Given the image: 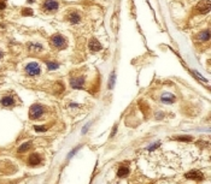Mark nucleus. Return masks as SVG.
Here are the masks:
<instances>
[{
    "mask_svg": "<svg viewBox=\"0 0 211 184\" xmlns=\"http://www.w3.org/2000/svg\"><path fill=\"white\" fill-rule=\"evenodd\" d=\"M44 114V107L41 105H33L29 109V118L31 120L40 119Z\"/></svg>",
    "mask_w": 211,
    "mask_h": 184,
    "instance_id": "nucleus-1",
    "label": "nucleus"
},
{
    "mask_svg": "<svg viewBox=\"0 0 211 184\" xmlns=\"http://www.w3.org/2000/svg\"><path fill=\"white\" fill-rule=\"evenodd\" d=\"M51 43L56 48H65L66 46V39L60 34H55L51 38Z\"/></svg>",
    "mask_w": 211,
    "mask_h": 184,
    "instance_id": "nucleus-2",
    "label": "nucleus"
},
{
    "mask_svg": "<svg viewBox=\"0 0 211 184\" xmlns=\"http://www.w3.org/2000/svg\"><path fill=\"white\" fill-rule=\"evenodd\" d=\"M58 7H59L58 0H45L42 5L45 12H55L58 10Z\"/></svg>",
    "mask_w": 211,
    "mask_h": 184,
    "instance_id": "nucleus-3",
    "label": "nucleus"
},
{
    "mask_svg": "<svg viewBox=\"0 0 211 184\" xmlns=\"http://www.w3.org/2000/svg\"><path fill=\"white\" fill-rule=\"evenodd\" d=\"M25 72L29 76H38L41 72V67L38 63H29L28 65H25Z\"/></svg>",
    "mask_w": 211,
    "mask_h": 184,
    "instance_id": "nucleus-4",
    "label": "nucleus"
},
{
    "mask_svg": "<svg viewBox=\"0 0 211 184\" xmlns=\"http://www.w3.org/2000/svg\"><path fill=\"white\" fill-rule=\"evenodd\" d=\"M196 10L199 13H207L210 11V0H200L196 7Z\"/></svg>",
    "mask_w": 211,
    "mask_h": 184,
    "instance_id": "nucleus-5",
    "label": "nucleus"
},
{
    "mask_svg": "<svg viewBox=\"0 0 211 184\" xmlns=\"http://www.w3.org/2000/svg\"><path fill=\"white\" fill-rule=\"evenodd\" d=\"M186 178L188 179H193V180H197V182H200L204 179V176L200 171H191L186 175Z\"/></svg>",
    "mask_w": 211,
    "mask_h": 184,
    "instance_id": "nucleus-6",
    "label": "nucleus"
},
{
    "mask_svg": "<svg viewBox=\"0 0 211 184\" xmlns=\"http://www.w3.org/2000/svg\"><path fill=\"white\" fill-rule=\"evenodd\" d=\"M84 84V78L83 77H75V78H71L70 81V85H71L74 89H81Z\"/></svg>",
    "mask_w": 211,
    "mask_h": 184,
    "instance_id": "nucleus-7",
    "label": "nucleus"
},
{
    "mask_svg": "<svg viewBox=\"0 0 211 184\" xmlns=\"http://www.w3.org/2000/svg\"><path fill=\"white\" fill-rule=\"evenodd\" d=\"M88 47H89V49H91L92 52H99V51H101V48H103L101 43H100L97 39H92V40L89 41V43H88Z\"/></svg>",
    "mask_w": 211,
    "mask_h": 184,
    "instance_id": "nucleus-8",
    "label": "nucleus"
},
{
    "mask_svg": "<svg viewBox=\"0 0 211 184\" xmlns=\"http://www.w3.org/2000/svg\"><path fill=\"white\" fill-rule=\"evenodd\" d=\"M175 100H176V96L170 93H164L161 96V101L164 104H172V102H175Z\"/></svg>",
    "mask_w": 211,
    "mask_h": 184,
    "instance_id": "nucleus-9",
    "label": "nucleus"
},
{
    "mask_svg": "<svg viewBox=\"0 0 211 184\" xmlns=\"http://www.w3.org/2000/svg\"><path fill=\"white\" fill-rule=\"evenodd\" d=\"M40 161H41L40 155L36 154V153L31 154V155L29 156V159H28V164L30 165V166H38V165L40 164Z\"/></svg>",
    "mask_w": 211,
    "mask_h": 184,
    "instance_id": "nucleus-10",
    "label": "nucleus"
},
{
    "mask_svg": "<svg viewBox=\"0 0 211 184\" xmlns=\"http://www.w3.org/2000/svg\"><path fill=\"white\" fill-rule=\"evenodd\" d=\"M68 20H69V22L71 23V24H77L81 21V17H80V14L77 12H71V13H69Z\"/></svg>",
    "mask_w": 211,
    "mask_h": 184,
    "instance_id": "nucleus-11",
    "label": "nucleus"
},
{
    "mask_svg": "<svg viewBox=\"0 0 211 184\" xmlns=\"http://www.w3.org/2000/svg\"><path fill=\"white\" fill-rule=\"evenodd\" d=\"M0 102H1V105L4 107H11V106L15 105V99L12 96H10V95H6V96H4L1 99V101H0Z\"/></svg>",
    "mask_w": 211,
    "mask_h": 184,
    "instance_id": "nucleus-12",
    "label": "nucleus"
},
{
    "mask_svg": "<svg viewBox=\"0 0 211 184\" xmlns=\"http://www.w3.org/2000/svg\"><path fill=\"white\" fill-rule=\"evenodd\" d=\"M197 39H198L199 41H207V40L210 39V33H209V30H203V31L197 36Z\"/></svg>",
    "mask_w": 211,
    "mask_h": 184,
    "instance_id": "nucleus-13",
    "label": "nucleus"
},
{
    "mask_svg": "<svg viewBox=\"0 0 211 184\" xmlns=\"http://www.w3.org/2000/svg\"><path fill=\"white\" fill-rule=\"evenodd\" d=\"M28 48L31 52H41L42 51V46L39 43H28Z\"/></svg>",
    "mask_w": 211,
    "mask_h": 184,
    "instance_id": "nucleus-14",
    "label": "nucleus"
},
{
    "mask_svg": "<svg viewBox=\"0 0 211 184\" xmlns=\"http://www.w3.org/2000/svg\"><path fill=\"white\" fill-rule=\"evenodd\" d=\"M128 173H129V170H128V167H126V166H121L119 169H118V171H117V175H118V177H126V176H128Z\"/></svg>",
    "mask_w": 211,
    "mask_h": 184,
    "instance_id": "nucleus-15",
    "label": "nucleus"
},
{
    "mask_svg": "<svg viewBox=\"0 0 211 184\" xmlns=\"http://www.w3.org/2000/svg\"><path fill=\"white\" fill-rule=\"evenodd\" d=\"M31 147V142H25V143H23L22 146H20V148H18V152L20 153H24V152H27L29 148Z\"/></svg>",
    "mask_w": 211,
    "mask_h": 184,
    "instance_id": "nucleus-16",
    "label": "nucleus"
},
{
    "mask_svg": "<svg viewBox=\"0 0 211 184\" xmlns=\"http://www.w3.org/2000/svg\"><path fill=\"white\" fill-rule=\"evenodd\" d=\"M46 65H47L48 70H57L59 67V65L57 63H52V62H46Z\"/></svg>",
    "mask_w": 211,
    "mask_h": 184,
    "instance_id": "nucleus-17",
    "label": "nucleus"
},
{
    "mask_svg": "<svg viewBox=\"0 0 211 184\" xmlns=\"http://www.w3.org/2000/svg\"><path fill=\"white\" fill-rule=\"evenodd\" d=\"M175 140L183 141V142H189V141H192V137L191 136H178V137H175Z\"/></svg>",
    "mask_w": 211,
    "mask_h": 184,
    "instance_id": "nucleus-18",
    "label": "nucleus"
},
{
    "mask_svg": "<svg viewBox=\"0 0 211 184\" xmlns=\"http://www.w3.org/2000/svg\"><path fill=\"white\" fill-rule=\"evenodd\" d=\"M22 14L23 16H33V10L31 9H23L22 10Z\"/></svg>",
    "mask_w": 211,
    "mask_h": 184,
    "instance_id": "nucleus-19",
    "label": "nucleus"
},
{
    "mask_svg": "<svg viewBox=\"0 0 211 184\" xmlns=\"http://www.w3.org/2000/svg\"><path fill=\"white\" fill-rule=\"evenodd\" d=\"M35 130L36 131H46L47 127H42V126H35Z\"/></svg>",
    "mask_w": 211,
    "mask_h": 184,
    "instance_id": "nucleus-20",
    "label": "nucleus"
},
{
    "mask_svg": "<svg viewBox=\"0 0 211 184\" xmlns=\"http://www.w3.org/2000/svg\"><path fill=\"white\" fill-rule=\"evenodd\" d=\"M5 7H6L5 1H4V0H0V10H4Z\"/></svg>",
    "mask_w": 211,
    "mask_h": 184,
    "instance_id": "nucleus-21",
    "label": "nucleus"
},
{
    "mask_svg": "<svg viewBox=\"0 0 211 184\" xmlns=\"http://www.w3.org/2000/svg\"><path fill=\"white\" fill-rule=\"evenodd\" d=\"M157 147H158V143H156V144H152V147H150V148H148V151H152V149H156V148H157Z\"/></svg>",
    "mask_w": 211,
    "mask_h": 184,
    "instance_id": "nucleus-22",
    "label": "nucleus"
},
{
    "mask_svg": "<svg viewBox=\"0 0 211 184\" xmlns=\"http://www.w3.org/2000/svg\"><path fill=\"white\" fill-rule=\"evenodd\" d=\"M3 57H4V53H3V52H1V51H0V59H1V58H3Z\"/></svg>",
    "mask_w": 211,
    "mask_h": 184,
    "instance_id": "nucleus-23",
    "label": "nucleus"
},
{
    "mask_svg": "<svg viewBox=\"0 0 211 184\" xmlns=\"http://www.w3.org/2000/svg\"><path fill=\"white\" fill-rule=\"evenodd\" d=\"M28 1H29V3H34V0H28Z\"/></svg>",
    "mask_w": 211,
    "mask_h": 184,
    "instance_id": "nucleus-24",
    "label": "nucleus"
}]
</instances>
